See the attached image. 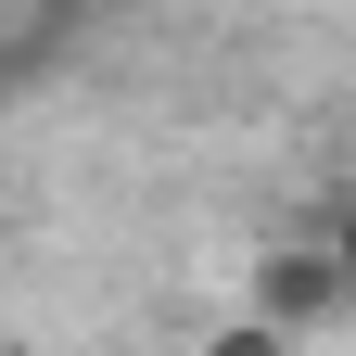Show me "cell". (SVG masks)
Wrapping results in <instances>:
<instances>
[{
  "mask_svg": "<svg viewBox=\"0 0 356 356\" xmlns=\"http://www.w3.org/2000/svg\"><path fill=\"white\" fill-rule=\"evenodd\" d=\"M254 305H267L280 331H318V318L356 305V267H343L331 242H318V254H267V267H254Z\"/></svg>",
  "mask_w": 356,
  "mask_h": 356,
  "instance_id": "1",
  "label": "cell"
},
{
  "mask_svg": "<svg viewBox=\"0 0 356 356\" xmlns=\"http://www.w3.org/2000/svg\"><path fill=\"white\" fill-rule=\"evenodd\" d=\"M331 254H343V267H356V204H343V216H331Z\"/></svg>",
  "mask_w": 356,
  "mask_h": 356,
  "instance_id": "2",
  "label": "cell"
}]
</instances>
